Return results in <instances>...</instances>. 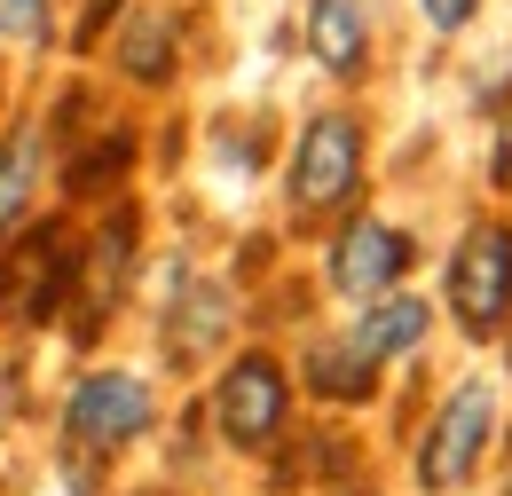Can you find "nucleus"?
Instances as JSON below:
<instances>
[{"label": "nucleus", "mask_w": 512, "mask_h": 496, "mask_svg": "<svg viewBox=\"0 0 512 496\" xmlns=\"http://www.w3.org/2000/svg\"><path fill=\"white\" fill-rule=\"evenodd\" d=\"M449 308H457V323L473 339H489L512 315V229L505 221H481L457 245V260H449Z\"/></svg>", "instance_id": "1"}, {"label": "nucleus", "mask_w": 512, "mask_h": 496, "mask_svg": "<svg viewBox=\"0 0 512 496\" xmlns=\"http://www.w3.org/2000/svg\"><path fill=\"white\" fill-rule=\"evenodd\" d=\"M489 434H497V386L473 378V386L449 394V410L434 418V434H426V449H418V481H426V489H457V481L481 465Z\"/></svg>", "instance_id": "2"}, {"label": "nucleus", "mask_w": 512, "mask_h": 496, "mask_svg": "<svg viewBox=\"0 0 512 496\" xmlns=\"http://www.w3.org/2000/svg\"><path fill=\"white\" fill-rule=\"evenodd\" d=\"M363 182V126L355 119H316L292 150V205L300 213H331Z\"/></svg>", "instance_id": "3"}, {"label": "nucleus", "mask_w": 512, "mask_h": 496, "mask_svg": "<svg viewBox=\"0 0 512 496\" xmlns=\"http://www.w3.org/2000/svg\"><path fill=\"white\" fill-rule=\"evenodd\" d=\"M64 434L79 449H127L134 434H150V386L127 371H95L71 386V410H64Z\"/></svg>", "instance_id": "4"}, {"label": "nucleus", "mask_w": 512, "mask_h": 496, "mask_svg": "<svg viewBox=\"0 0 512 496\" xmlns=\"http://www.w3.org/2000/svg\"><path fill=\"white\" fill-rule=\"evenodd\" d=\"M213 418H221V434L237 449L276 441V426H284V363L276 355H237L229 378L213 386Z\"/></svg>", "instance_id": "5"}, {"label": "nucleus", "mask_w": 512, "mask_h": 496, "mask_svg": "<svg viewBox=\"0 0 512 496\" xmlns=\"http://www.w3.org/2000/svg\"><path fill=\"white\" fill-rule=\"evenodd\" d=\"M402 268H410V237L386 229V221H355V229L331 245V284H339L347 300H379V292H394Z\"/></svg>", "instance_id": "6"}, {"label": "nucleus", "mask_w": 512, "mask_h": 496, "mask_svg": "<svg viewBox=\"0 0 512 496\" xmlns=\"http://www.w3.org/2000/svg\"><path fill=\"white\" fill-rule=\"evenodd\" d=\"M308 48H316V63H323V71L355 79V71H363V48H371L363 0H316V8H308Z\"/></svg>", "instance_id": "7"}, {"label": "nucleus", "mask_w": 512, "mask_h": 496, "mask_svg": "<svg viewBox=\"0 0 512 496\" xmlns=\"http://www.w3.org/2000/svg\"><path fill=\"white\" fill-rule=\"evenodd\" d=\"M426 323H434L426 300H379V308L347 331V347H355L363 363H386V355H410V347L426 339Z\"/></svg>", "instance_id": "8"}, {"label": "nucleus", "mask_w": 512, "mask_h": 496, "mask_svg": "<svg viewBox=\"0 0 512 496\" xmlns=\"http://www.w3.org/2000/svg\"><path fill=\"white\" fill-rule=\"evenodd\" d=\"M32 182H40V134H32V126H16V134L0 142V237L24 221Z\"/></svg>", "instance_id": "9"}, {"label": "nucleus", "mask_w": 512, "mask_h": 496, "mask_svg": "<svg viewBox=\"0 0 512 496\" xmlns=\"http://www.w3.org/2000/svg\"><path fill=\"white\" fill-rule=\"evenodd\" d=\"M119 63H127L134 79H166V71H174V16L142 8L127 24V40H119Z\"/></svg>", "instance_id": "10"}, {"label": "nucleus", "mask_w": 512, "mask_h": 496, "mask_svg": "<svg viewBox=\"0 0 512 496\" xmlns=\"http://www.w3.org/2000/svg\"><path fill=\"white\" fill-rule=\"evenodd\" d=\"M371 371H379V363H363L355 347H316V355H308V378H316V394H331V402L371 394Z\"/></svg>", "instance_id": "11"}, {"label": "nucleus", "mask_w": 512, "mask_h": 496, "mask_svg": "<svg viewBox=\"0 0 512 496\" xmlns=\"http://www.w3.org/2000/svg\"><path fill=\"white\" fill-rule=\"evenodd\" d=\"M221 315H229V300H221V292H205V284H197V300H190V331H182V339H174V355H197V347H205V339H221Z\"/></svg>", "instance_id": "12"}, {"label": "nucleus", "mask_w": 512, "mask_h": 496, "mask_svg": "<svg viewBox=\"0 0 512 496\" xmlns=\"http://www.w3.org/2000/svg\"><path fill=\"white\" fill-rule=\"evenodd\" d=\"M0 32L8 40H48V0H0Z\"/></svg>", "instance_id": "13"}, {"label": "nucleus", "mask_w": 512, "mask_h": 496, "mask_svg": "<svg viewBox=\"0 0 512 496\" xmlns=\"http://www.w3.org/2000/svg\"><path fill=\"white\" fill-rule=\"evenodd\" d=\"M418 8H426V24H434V32H457V24L473 16V0H418Z\"/></svg>", "instance_id": "14"}]
</instances>
